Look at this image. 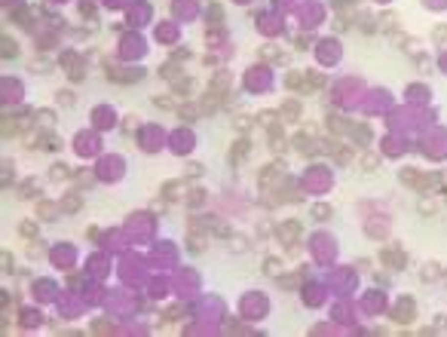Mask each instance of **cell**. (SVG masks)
Here are the masks:
<instances>
[{
  "label": "cell",
  "instance_id": "1",
  "mask_svg": "<svg viewBox=\"0 0 447 337\" xmlns=\"http://www.w3.org/2000/svg\"><path fill=\"white\" fill-rule=\"evenodd\" d=\"M401 181L407 184V187H417V190H429L435 184H441L438 175H432V172H417V169H401Z\"/></svg>",
  "mask_w": 447,
  "mask_h": 337
},
{
  "label": "cell",
  "instance_id": "2",
  "mask_svg": "<svg viewBox=\"0 0 447 337\" xmlns=\"http://www.w3.org/2000/svg\"><path fill=\"white\" fill-rule=\"evenodd\" d=\"M276 236L285 242V246H297V239H300L303 236V224H300V221H282V224H279V230H276Z\"/></svg>",
  "mask_w": 447,
  "mask_h": 337
},
{
  "label": "cell",
  "instance_id": "3",
  "mask_svg": "<svg viewBox=\"0 0 447 337\" xmlns=\"http://www.w3.org/2000/svg\"><path fill=\"white\" fill-rule=\"evenodd\" d=\"M28 144L31 147H40V150H59L62 147V138L46 129V132H37L34 138H28Z\"/></svg>",
  "mask_w": 447,
  "mask_h": 337
},
{
  "label": "cell",
  "instance_id": "4",
  "mask_svg": "<svg viewBox=\"0 0 447 337\" xmlns=\"http://www.w3.org/2000/svg\"><path fill=\"white\" fill-rule=\"evenodd\" d=\"M224 98H227V92H217V89H212V86H209V92H205V98L199 101L202 113H214V111H217V108L224 104Z\"/></svg>",
  "mask_w": 447,
  "mask_h": 337
},
{
  "label": "cell",
  "instance_id": "5",
  "mask_svg": "<svg viewBox=\"0 0 447 337\" xmlns=\"http://www.w3.org/2000/svg\"><path fill=\"white\" fill-rule=\"evenodd\" d=\"M107 77L113 80V83H138V80L144 77V71L141 67H135V71H117V67H110Z\"/></svg>",
  "mask_w": 447,
  "mask_h": 337
},
{
  "label": "cell",
  "instance_id": "6",
  "mask_svg": "<svg viewBox=\"0 0 447 337\" xmlns=\"http://www.w3.org/2000/svg\"><path fill=\"white\" fill-rule=\"evenodd\" d=\"M248 150H251V141H248V138H239V141L230 147V166H242V159L248 157Z\"/></svg>",
  "mask_w": 447,
  "mask_h": 337
},
{
  "label": "cell",
  "instance_id": "7",
  "mask_svg": "<svg viewBox=\"0 0 447 337\" xmlns=\"http://www.w3.org/2000/svg\"><path fill=\"white\" fill-rule=\"evenodd\" d=\"M346 132L352 135V141H355V144H362V147L371 141V126H368V123H349V129H346Z\"/></svg>",
  "mask_w": 447,
  "mask_h": 337
},
{
  "label": "cell",
  "instance_id": "8",
  "mask_svg": "<svg viewBox=\"0 0 447 337\" xmlns=\"http://www.w3.org/2000/svg\"><path fill=\"white\" fill-rule=\"evenodd\" d=\"M21 117H28V111H19V117H9V113H6V117H3V138H13V135L21 132V126H25Z\"/></svg>",
  "mask_w": 447,
  "mask_h": 337
},
{
  "label": "cell",
  "instance_id": "9",
  "mask_svg": "<svg viewBox=\"0 0 447 337\" xmlns=\"http://www.w3.org/2000/svg\"><path fill=\"white\" fill-rule=\"evenodd\" d=\"M62 65L67 67V77H71V80H74V83H80V80H83V77H86V74H83V65H80V62H77V55H71V52H67V55H64V59H62Z\"/></svg>",
  "mask_w": 447,
  "mask_h": 337
},
{
  "label": "cell",
  "instance_id": "10",
  "mask_svg": "<svg viewBox=\"0 0 447 337\" xmlns=\"http://www.w3.org/2000/svg\"><path fill=\"white\" fill-rule=\"evenodd\" d=\"M294 147L297 150H300V154L303 157H313V154H319V141H313V138H309V135H294Z\"/></svg>",
  "mask_w": 447,
  "mask_h": 337
},
{
  "label": "cell",
  "instance_id": "11",
  "mask_svg": "<svg viewBox=\"0 0 447 337\" xmlns=\"http://www.w3.org/2000/svg\"><path fill=\"white\" fill-rule=\"evenodd\" d=\"M282 117H285V123H297V120H300V101H297V98H285L282 101Z\"/></svg>",
  "mask_w": 447,
  "mask_h": 337
},
{
  "label": "cell",
  "instance_id": "12",
  "mask_svg": "<svg viewBox=\"0 0 447 337\" xmlns=\"http://www.w3.org/2000/svg\"><path fill=\"white\" fill-rule=\"evenodd\" d=\"M282 172H285V162H282V159H279V162H270V166H263V172L257 175V181L263 184V187H267V184L276 178V175H282Z\"/></svg>",
  "mask_w": 447,
  "mask_h": 337
},
{
  "label": "cell",
  "instance_id": "13",
  "mask_svg": "<svg viewBox=\"0 0 447 337\" xmlns=\"http://www.w3.org/2000/svg\"><path fill=\"white\" fill-rule=\"evenodd\" d=\"M306 80H303V89L300 92H319L325 86V74H319V71H303Z\"/></svg>",
  "mask_w": 447,
  "mask_h": 337
},
{
  "label": "cell",
  "instance_id": "14",
  "mask_svg": "<svg viewBox=\"0 0 447 337\" xmlns=\"http://www.w3.org/2000/svg\"><path fill=\"white\" fill-rule=\"evenodd\" d=\"M383 264H389V267H395V270H401V267L407 264V258H404V251H395V248H383Z\"/></svg>",
  "mask_w": 447,
  "mask_h": 337
},
{
  "label": "cell",
  "instance_id": "15",
  "mask_svg": "<svg viewBox=\"0 0 447 337\" xmlns=\"http://www.w3.org/2000/svg\"><path fill=\"white\" fill-rule=\"evenodd\" d=\"M187 246H190V251H205L209 248V236H205V230L199 233V230H190V239H187Z\"/></svg>",
  "mask_w": 447,
  "mask_h": 337
},
{
  "label": "cell",
  "instance_id": "16",
  "mask_svg": "<svg viewBox=\"0 0 447 337\" xmlns=\"http://www.w3.org/2000/svg\"><path fill=\"white\" fill-rule=\"evenodd\" d=\"M37 218H40V221H55V218H59V205L40 200V202H37Z\"/></svg>",
  "mask_w": 447,
  "mask_h": 337
},
{
  "label": "cell",
  "instance_id": "17",
  "mask_svg": "<svg viewBox=\"0 0 447 337\" xmlns=\"http://www.w3.org/2000/svg\"><path fill=\"white\" fill-rule=\"evenodd\" d=\"M37 193H40V184L34 181V178L19 184V200H31V196H37Z\"/></svg>",
  "mask_w": 447,
  "mask_h": 337
},
{
  "label": "cell",
  "instance_id": "18",
  "mask_svg": "<svg viewBox=\"0 0 447 337\" xmlns=\"http://www.w3.org/2000/svg\"><path fill=\"white\" fill-rule=\"evenodd\" d=\"M80 205H83V200H80L77 193H67L64 200H62V212H67V215H77V212H80Z\"/></svg>",
  "mask_w": 447,
  "mask_h": 337
},
{
  "label": "cell",
  "instance_id": "19",
  "mask_svg": "<svg viewBox=\"0 0 447 337\" xmlns=\"http://www.w3.org/2000/svg\"><path fill=\"white\" fill-rule=\"evenodd\" d=\"M392 316H395V322L407 325V322H410V316H414V304H410V300H404V307H395V313H392Z\"/></svg>",
  "mask_w": 447,
  "mask_h": 337
},
{
  "label": "cell",
  "instance_id": "20",
  "mask_svg": "<svg viewBox=\"0 0 447 337\" xmlns=\"http://www.w3.org/2000/svg\"><path fill=\"white\" fill-rule=\"evenodd\" d=\"M178 113H181V120L193 123V120H196L199 113H202V108H199V104H181V108H178Z\"/></svg>",
  "mask_w": 447,
  "mask_h": 337
},
{
  "label": "cell",
  "instance_id": "21",
  "mask_svg": "<svg viewBox=\"0 0 447 337\" xmlns=\"http://www.w3.org/2000/svg\"><path fill=\"white\" fill-rule=\"evenodd\" d=\"M276 279H279V285H282V288H297V285L303 282V270H300V273H288V276H282V273H279Z\"/></svg>",
  "mask_w": 447,
  "mask_h": 337
},
{
  "label": "cell",
  "instance_id": "22",
  "mask_svg": "<svg viewBox=\"0 0 447 337\" xmlns=\"http://www.w3.org/2000/svg\"><path fill=\"white\" fill-rule=\"evenodd\" d=\"M49 178L52 181H64V178H71V169H67L64 162H52V166H49Z\"/></svg>",
  "mask_w": 447,
  "mask_h": 337
},
{
  "label": "cell",
  "instance_id": "23",
  "mask_svg": "<svg viewBox=\"0 0 447 337\" xmlns=\"http://www.w3.org/2000/svg\"><path fill=\"white\" fill-rule=\"evenodd\" d=\"M395 22H398V19H395L392 13H383L380 19H377V31H386V34H392V31H395Z\"/></svg>",
  "mask_w": 447,
  "mask_h": 337
},
{
  "label": "cell",
  "instance_id": "24",
  "mask_svg": "<svg viewBox=\"0 0 447 337\" xmlns=\"http://www.w3.org/2000/svg\"><path fill=\"white\" fill-rule=\"evenodd\" d=\"M171 83H175V92H178V95H190V92L196 89L190 77H178V80H171Z\"/></svg>",
  "mask_w": 447,
  "mask_h": 337
},
{
  "label": "cell",
  "instance_id": "25",
  "mask_svg": "<svg viewBox=\"0 0 447 337\" xmlns=\"http://www.w3.org/2000/svg\"><path fill=\"white\" fill-rule=\"evenodd\" d=\"M0 46H3V59H16V55H19V43L13 37H3Z\"/></svg>",
  "mask_w": 447,
  "mask_h": 337
},
{
  "label": "cell",
  "instance_id": "26",
  "mask_svg": "<svg viewBox=\"0 0 447 337\" xmlns=\"http://www.w3.org/2000/svg\"><path fill=\"white\" fill-rule=\"evenodd\" d=\"M260 59H263V62H282L285 55L276 49V46H260Z\"/></svg>",
  "mask_w": 447,
  "mask_h": 337
},
{
  "label": "cell",
  "instance_id": "27",
  "mask_svg": "<svg viewBox=\"0 0 447 337\" xmlns=\"http://www.w3.org/2000/svg\"><path fill=\"white\" fill-rule=\"evenodd\" d=\"M251 126H255V120L245 117V113H236V117H233V129H236V132H248Z\"/></svg>",
  "mask_w": 447,
  "mask_h": 337
},
{
  "label": "cell",
  "instance_id": "28",
  "mask_svg": "<svg viewBox=\"0 0 447 337\" xmlns=\"http://www.w3.org/2000/svg\"><path fill=\"white\" fill-rule=\"evenodd\" d=\"M303 80H306V74L291 71L288 77H285V86H288V89H303Z\"/></svg>",
  "mask_w": 447,
  "mask_h": 337
},
{
  "label": "cell",
  "instance_id": "29",
  "mask_svg": "<svg viewBox=\"0 0 447 337\" xmlns=\"http://www.w3.org/2000/svg\"><path fill=\"white\" fill-rule=\"evenodd\" d=\"M328 129L334 132V135H340V132H346L349 126H346V120H343V117H334V113H331V117H328Z\"/></svg>",
  "mask_w": 447,
  "mask_h": 337
},
{
  "label": "cell",
  "instance_id": "30",
  "mask_svg": "<svg viewBox=\"0 0 447 337\" xmlns=\"http://www.w3.org/2000/svg\"><path fill=\"white\" fill-rule=\"evenodd\" d=\"M263 273H267V276H279L282 273V261L279 258H267V261H263Z\"/></svg>",
  "mask_w": 447,
  "mask_h": 337
},
{
  "label": "cell",
  "instance_id": "31",
  "mask_svg": "<svg viewBox=\"0 0 447 337\" xmlns=\"http://www.w3.org/2000/svg\"><path fill=\"white\" fill-rule=\"evenodd\" d=\"M331 215H334V208H331V205H325V202L313 205V218H316V221H328Z\"/></svg>",
  "mask_w": 447,
  "mask_h": 337
},
{
  "label": "cell",
  "instance_id": "32",
  "mask_svg": "<svg viewBox=\"0 0 447 337\" xmlns=\"http://www.w3.org/2000/svg\"><path fill=\"white\" fill-rule=\"evenodd\" d=\"M153 104H156L159 111H178V108H181V104H175L169 95H156V98H153Z\"/></svg>",
  "mask_w": 447,
  "mask_h": 337
},
{
  "label": "cell",
  "instance_id": "33",
  "mask_svg": "<svg viewBox=\"0 0 447 337\" xmlns=\"http://www.w3.org/2000/svg\"><path fill=\"white\" fill-rule=\"evenodd\" d=\"M362 169H364V172L380 169V157H377V154H364V157H362Z\"/></svg>",
  "mask_w": 447,
  "mask_h": 337
},
{
  "label": "cell",
  "instance_id": "34",
  "mask_svg": "<svg viewBox=\"0 0 447 337\" xmlns=\"http://www.w3.org/2000/svg\"><path fill=\"white\" fill-rule=\"evenodd\" d=\"M19 233L25 236V239H37V224H34V221H21Z\"/></svg>",
  "mask_w": 447,
  "mask_h": 337
},
{
  "label": "cell",
  "instance_id": "35",
  "mask_svg": "<svg viewBox=\"0 0 447 337\" xmlns=\"http://www.w3.org/2000/svg\"><path fill=\"white\" fill-rule=\"evenodd\" d=\"M9 19L28 28V22H31V13H28V9H21V6H19V9H13V13H9Z\"/></svg>",
  "mask_w": 447,
  "mask_h": 337
},
{
  "label": "cell",
  "instance_id": "36",
  "mask_svg": "<svg viewBox=\"0 0 447 337\" xmlns=\"http://www.w3.org/2000/svg\"><path fill=\"white\" fill-rule=\"evenodd\" d=\"M34 120H40V126H43V129H49V126L55 123L52 111H37V113H34Z\"/></svg>",
  "mask_w": 447,
  "mask_h": 337
},
{
  "label": "cell",
  "instance_id": "37",
  "mask_svg": "<svg viewBox=\"0 0 447 337\" xmlns=\"http://www.w3.org/2000/svg\"><path fill=\"white\" fill-rule=\"evenodd\" d=\"M276 120H279V117H276L273 111H263V113H257V123H260V126H267V129H270V126H276Z\"/></svg>",
  "mask_w": 447,
  "mask_h": 337
},
{
  "label": "cell",
  "instance_id": "38",
  "mask_svg": "<svg viewBox=\"0 0 447 337\" xmlns=\"http://www.w3.org/2000/svg\"><path fill=\"white\" fill-rule=\"evenodd\" d=\"M159 77H166V80H178V67H175V62H169V65L159 67Z\"/></svg>",
  "mask_w": 447,
  "mask_h": 337
},
{
  "label": "cell",
  "instance_id": "39",
  "mask_svg": "<svg viewBox=\"0 0 447 337\" xmlns=\"http://www.w3.org/2000/svg\"><path fill=\"white\" fill-rule=\"evenodd\" d=\"M359 28H362L364 34H371V31H377V22H374L371 16H362V19H359Z\"/></svg>",
  "mask_w": 447,
  "mask_h": 337
},
{
  "label": "cell",
  "instance_id": "40",
  "mask_svg": "<svg viewBox=\"0 0 447 337\" xmlns=\"http://www.w3.org/2000/svg\"><path fill=\"white\" fill-rule=\"evenodd\" d=\"M435 270H438V267H435V264H429V267H423V273H420V279H423V282H432V279H438V273H435Z\"/></svg>",
  "mask_w": 447,
  "mask_h": 337
},
{
  "label": "cell",
  "instance_id": "41",
  "mask_svg": "<svg viewBox=\"0 0 447 337\" xmlns=\"http://www.w3.org/2000/svg\"><path fill=\"white\" fill-rule=\"evenodd\" d=\"M52 62L49 59H31V71H49Z\"/></svg>",
  "mask_w": 447,
  "mask_h": 337
},
{
  "label": "cell",
  "instance_id": "42",
  "mask_svg": "<svg viewBox=\"0 0 447 337\" xmlns=\"http://www.w3.org/2000/svg\"><path fill=\"white\" fill-rule=\"evenodd\" d=\"M209 19L214 22V25H221V19H224V9L217 6V3H212V6H209Z\"/></svg>",
  "mask_w": 447,
  "mask_h": 337
},
{
  "label": "cell",
  "instance_id": "43",
  "mask_svg": "<svg viewBox=\"0 0 447 337\" xmlns=\"http://www.w3.org/2000/svg\"><path fill=\"white\" fill-rule=\"evenodd\" d=\"M55 98H59V101L64 104V108H74V92H67V89H64V92H59Z\"/></svg>",
  "mask_w": 447,
  "mask_h": 337
},
{
  "label": "cell",
  "instance_id": "44",
  "mask_svg": "<svg viewBox=\"0 0 447 337\" xmlns=\"http://www.w3.org/2000/svg\"><path fill=\"white\" fill-rule=\"evenodd\" d=\"M420 212H423V215H435V212H438V205H435L432 200H423V202H420Z\"/></svg>",
  "mask_w": 447,
  "mask_h": 337
},
{
  "label": "cell",
  "instance_id": "45",
  "mask_svg": "<svg viewBox=\"0 0 447 337\" xmlns=\"http://www.w3.org/2000/svg\"><path fill=\"white\" fill-rule=\"evenodd\" d=\"M432 37L438 40V43H447V25H438V28L432 31Z\"/></svg>",
  "mask_w": 447,
  "mask_h": 337
},
{
  "label": "cell",
  "instance_id": "46",
  "mask_svg": "<svg viewBox=\"0 0 447 337\" xmlns=\"http://www.w3.org/2000/svg\"><path fill=\"white\" fill-rule=\"evenodd\" d=\"M184 175H187V178H196V175H202V166H199V162H190Z\"/></svg>",
  "mask_w": 447,
  "mask_h": 337
},
{
  "label": "cell",
  "instance_id": "47",
  "mask_svg": "<svg viewBox=\"0 0 447 337\" xmlns=\"http://www.w3.org/2000/svg\"><path fill=\"white\" fill-rule=\"evenodd\" d=\"M224 328H227V331H245V334L251 331V328H245V325H239V322H227Z\"/></svg>",
  "mask_w": 447,
  "mask_h": 337
},
{
  "label": "cell",
  "instance_id": "48",
  "mask_svg": "<svg viewBox=\"0 0 447 337\" xmlns=\"http://www.w3.org/2000/svg\"><path fill=\"white\" fill-rule=\"evenodd\" d=\"M28 254H31V258H40V254H43L40 242H31V246H28Z\"/></svg>",
  "mask_w": 447,
  "mask_h": 337
},
{
  "label": "cell",
  "instance_id": "49",
  "mask_svg": "<svg viewBox=\"0 0 447 337\" xmlns=\"http://www.w3.org/2000/svg\"><path fill=\"white\" fill-rule=\"evenodd\" d=\"M37 322H40L37 313H25V325H37Z\"/></svg>",
  "mask_w": 447,
  "mask_h": 337
},
{
  "label": "cell",
  "instance_id": "50",
  "mask_svg": "<svg viewBox=\"0 0 447 337\" xmlns=\"http://www.w3.org/2000/svg\"><path fill=\"white\" fill-rule=\"evenodd\" d=\"M309 43H313V37H306V34H300V37H297V46H300V49H303V46H309Z\"/></svg>",
  "mask_w": 447,
  "mask_h": 337
},
{
  "label": "cell",
  "instance_id": "51",
  "mask_svg": "<svg viewBox=\"0 0 447 337\" xmlns=\"http://www.w3.org/2000/svg\"><path fill=\"white\" fill-rule=\"evenodd\" d=\"M334 28H337V31H346L349 25H346V19H337V22H334Z\"/></svg>",
  "mask_w": 447,
  "mask_h": 337
},
{
  "label": "cell",
  "instance_id": "52",
  "mask_svg": "<svg viewBox=\"0 0 447 337\" xmlns=\"http://www.w3.org/2000/svg\"><path fill=\"white\" fill-rule=\"evenodd\" d=\"M77 181L80 184H92V175H86V172H83V175H77Z\"/></svg>",
  "mask_w": 447,
  "mask_h": 337
}]
</instances>
